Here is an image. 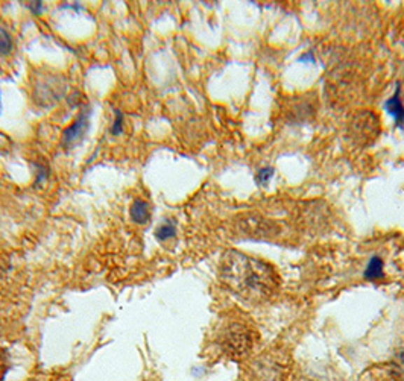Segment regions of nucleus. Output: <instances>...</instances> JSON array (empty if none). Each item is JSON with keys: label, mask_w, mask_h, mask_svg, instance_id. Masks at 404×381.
<instances>
[{"label": "nucleus", "mask_w": 404, "mask_h": 381, "mask_svg": "<svg viewBox=\"0 0 404 381\" xmlns=\"http://www.w3.org/2000/svg\"><path fill=\"white\" fill-rule=\"evenodd\" d=\"M395 374L400 381H404V351L395 360Z\"/></svg>", "instance_id": "14"}, {"label": "nucleus", "mask_w": 404, "mask_h": 381, "mask_svg": "<svg viewBox=\"0 0 404 381\" xmlns=\"http://www.w3.org/2000/svg\"><path fill=\"white\" fill-rule=\"evenodd\" d=\"M384 108L393 117L397 127L403 128L404 127V105L401 102V85L400 84H397L393 96L384 103Z\"/></svg>", "instance_id": "6"}, {"label": "nucleus", "mask_w": 404, "mask_h": 381, "mask_svg": "<svg viewBox=\"0 0 404 381\" xmlns=\"http://www.w3.org/2000/svg\"><path fill=\"white\" fill-rule=\"evenodd\" d=\"M272 173H274V169H272V167H263V169H260V171L257 172V176H256L257 184L266 185L267 181L272 178Z\"/></svg>", "instance_id": "12"}, {"label": "nucleus", "mask_w": 404, "mask_h": 381, "mask_svg": "<svg viewBox=\"0 0 404 381\" xmlns=\"http://www.w3.org/2000/svg\"><path fill=\"white\" fill-rule=\"evenodd\" d=\"M351 129H353L354 138L357 141H361V143L366 145V143H370V141L375 140V137L379 136L380 122L372 113H362L354 119Z\"/></svg>", "instance_id": "5"}, {"label": "nucleus", "mask_w": 404, "mask_h": 381, "mask_svg": "<svg viewBox=\"0 0 404 381\" xmlns=\"http://www.w3.org/2000/svg\"><path fill=\"white\" fill-rule=\"evenodd\" d=\"M219 275L232 294L256 304L274 296L281 282L272 264L239 251L223 254Z\"/></svg>", "instance_id": "1"}, {"label": "nucleus", "mask_w": 404, "mask_h": 381, "mask_svg": "<svg viewBox=\"0 0 404 381\" xmlns=\"http://www.w3.org/2000/svg\"><path fill=\"white\" fill-rule=\"evenodd\" d=\"M34 166H35V169H37V176H35L34 185H39V184H41L43 181L48 180L49 169H48L46 166H43V164H40V163H35Z\"/></svg>", "instance_id": "13"}, {"label": "nucleus", "mask_w": 404, "mask_h": 381, "mask_svg": "<svg viewBox=\"0 0 404 381\" xmlns=\"http://www.w3.org/2000/svg\"><path fill=\"white\" fill-rule=\"evenodd\" d=\"M123 131V113L120 110H114V122L110 128L111 136H120Z\"/></svg>", "instance_id": "11"}, {"label": "nucleus", "mask_w": 404, "mask_h": 381, "mask_svg": "<svg viewBox=\"0 0 404 381\" xmlns=\"http://www.w3.org/2000/svg\"><path fill=\"white\" fill-rule=\"evenodd\" d=\"M90 116H92V110H90V106L88 105L83 106V110H81V113L78 114V117L71 122L64 131H62V136H61L62 146H64L66 149H71L84 138L90 127Z\"/></svg>", "instance_id": "3"}, {"label": "nucleus", "mask_w": 404, "mask_h": 381, "mask_svg": "<svg viewBox=\"0 0 404 381\" xmlns=\"http://www.w3.org/2000/svg\"><path fill=\"white\" fill-rule=\"evenodd\" d=\"M365 278L370 281H377L383 278V260L380 257H372L370 263H368L365 269Z\"/></svg>", "instance_id": "8"}, {"label": "nucleus", "mask_w": 404, "mask_h": 381, "mask_svg": "<svg viewBox=\"0 0 404 381\" xmlns=\"http://www.w3.org/2000/svg\"><path fill=\"white\" fill-rule=\"evenodd\" d=\"M66 93V82L62 78L53 76L48 78L46 81L40 82L35 87V99H37L39 105L43 106H50L53 103H57L62 96Z\"/></svg>", "instance_id": "4"}, {"label": "nucleus", "mask_w": 404, "mask_h": 381, "mask_svg": "<svg viewBox=\"0 0 404 381\" xmlns=\"http://www.w3.org/2000/svg\"><path fill=\"white\" fill-rule=\"evenodd\" d=\"M257 342V331L244 322H231L223 330L221 347L232 360H242L249 356Z\"/></svg>", "instance_id": "2"}, {"label": "nucleus", "mask_w": 404, "mask_h": 381, "mask_svg": "<svg viewBox=\"0 0 404 381\" xmlns=\"http://www.w3.org/2000/svg\"><path fill=\"white\" fill-rule=\"evenodd\" d=\"M8 372V356L5 350L0 348V381H2Z\"/></svg>", "instance_id": "15"}, {"label": "nucleus", "mask_w": 404, "mask_h": 381, "mask_svg": "<svg viewBox=\"0 0 404 381\" xmlns=\"http://www.w3.org/2000/svg\"><path fill=\"white\" fill-rule=\"evenodd\" d=\"M13 48H14V44H13V38H11V35L8 34L6 29L4 28H0V55H10V53L13 52Z\"/></svg>", "instance_id": "10"}, {"label": "nucleus", "mask_w": 404, "mask_h": 381, "mask_svg": "<svg viewBox=\"0 0 404 381\" xmlns=\"http://www.w3.org/2000/svg\"><path fill=\"white\" fill-rule=\"evenodd\" d=\"M300 61L301 63H306V61H309V63H315V58H313L312 53H306V55L300 58Z\"/></svg>", "instance_id": "17"}, {"label": "nucleus", "mask_w": 404, "mask_h": 381, "mask_svg": "<svg viewBox=\"0 0 404 381\" xmlns=\"http://www.w3.org/2000/svg\"><path fill=\"white\" fill-rule=\"evenodd\" d=\"M175 234H176V228H175V224H172V222L161 224V225L155 229V237L158 238V240H161V242L167 240V238H172Z\"/></svg>", "instance_id": "9"}, {"label": "nucleus", "mask_w": 404, "mask_h": 381, "mask_svg": "<svg viewBox=\"0 0 404 381\" xmlns=\"http://www.w3.org/2000/svg\"><path fill=\"white\" fill-rule=\"evenodd\" d=\"M131 220L134 224L137 225H143L146 224L149 217H151V211H149V203L143 199H136L132 202L131 206Z\"/></svg>", "instance_id": "7"}, {"label": "nucleus", "mask_w": 404, "mask_h": 381, "mask_svg": "<svg viewBox=\"0 0 404 381\" xmlns=\"http://www.w3.org/2000/svg\"><path fill=\"white\" fill-rule=\"evenodd\" d=\"M26 6H28L29 10L32 11V14H35V15H40L43 11V2H28L26 3Z\"/></svg>", "instance_id": "16"}]
</instances>
